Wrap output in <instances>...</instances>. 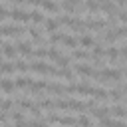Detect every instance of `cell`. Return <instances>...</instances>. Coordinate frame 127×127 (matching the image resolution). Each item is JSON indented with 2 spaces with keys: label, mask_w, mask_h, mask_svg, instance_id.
Wrapping results in <instances>:
<instances>
[{
  "label": "cell",
  "mask_w": 127,
  "mask_h": 127,
  "mask_svg": "<svg viewBox=\"0 0 127 127\" xmlns=\"http://www.w3.org/2000/svg\"><path fill=\"white\" fill-rule=\"evenodd\" d=\"M40 6H42L44 10H48V12H58V10H60V6H58L54 0H42Z\"/></svg>",
  "instance_id": "cell-18"
},
{
  "label": "cell",
  "mask_w": 127,
  "mask_h": 127,
  "mask_svg": "<svg viewBox=\"0 0 127 127\" xmlns=\"http://www.w3.org/2000/svg\"><path fill=\"white\" fill-rule=\"evenodd\" d=\"M83 8H87L89 12H99V4L95 0H85V6Z\"/></svg>",
  "instance_id": "cell-27"
},
{
  "label": "cell",
  "mask_w": 127,
  "mask_h": 127,
  "mask_svg": "<svg viewBox=\"0 0 127 127\" xmlns=\"http://www.w3.org/2000/svg\"><path fill=\"white\" fill-rule=\"evenodd\" d=\"M46 89H48L50 93H56V95H65V89H64V85H60V83H48Z\"/></svg>",
  "instance_id": "cell-16"
},
{
  "label": "cell",
  "mask_w": 127,
  "mask_h": 127,
  "mask_svg": "<svg viewBox=\"0 0 127 127\" xmlns=\"http://www.w3.org/2000/svg\"><path fill=\"white\" fill-rule=\"evenodd\" d=\"M28 34L32 36V40H34V44H44V38H42V34H40V30H38L36 26H30V28H28Z\"/></svg>",
  "instance_id": "cell-12"
},
{
  "label": "cell",
  "mask_w": 127,
  "mask_h": 127,
  "mask_svg": "<svg viewBox=\"0 0 127 127\" xmlns=\"http://www.w3.org/2000/svg\"><path fill=\"white\" fill-rule=\"evenodd\" d=\"M12 4H22V2H26V0H10Z\"/></svg>",
  "instance_id": "cell-37"
},
{
  "label": "cell",
  "mask_w": 127,
  "mask_h": 127,
  "mask_svg": "<svg viewBox=\"0 0 127 127\" xmlns=\"http://www.w3.org/2000/svg\"><path fill=\"white\" fill-rule=\"evenodd\" d=\"M26 2H28V4H32V6H40V2H42V0H26Z\"/></svg>",
  "instance_id": "cell-35"
},
{
  "label": "cell",
  "mask_w": 127,
  "mask_h": 127,
  "mask_svg": "<svg viewBox=\"0 0 127 127\" xmlns=\"http://www.w3.org/2000/svg\"><path fill=\"white\" fill-rule=\"evenodd\" d=\"M8 16H10L12 20H18V22H30V12H26V10H22V8L10 10Z\"/></svg>",
  "instance_id": "cell-5"
},
{
  "label": "cell",
  "mask_w": 127,
  "mask_h": 127,
  "mask_svg": "<svg viewBox=\"0 0 127 127\" xmlns=\"http://www.w3.org/2000/svg\"><path fill=\"white\" fill-rule=\"evenodd\" d=\"M18 105H20L22 109H28V111H30V107L34 105V101L28 99V97H20V99H18Z\"/></svg>",
  "instance_id": "cell-26"
},
{
  "label": "cell",
  "mask_w": 127,
  "mask_h": 127,
  "mask_svg": "<svg viewBox=\"0 0 127 127\" xmlns=\"http://www.w3.org/2000/svg\"><path fill=\"white\" fill-rule=\"evenodd\" d=\"M30 20H32L34 24H42V22H44V14H42L40 10H32V12H30Z\"/></svg>",
  "instance_id": "cell-23"
},
{
  "label": "cell",
  "mask_w": 127,
  "mask_h": 127,
  "mask_svg": "<svg viewBox=\"0 0 127 127\" xmlns=\"http://www.w3.org/2000/svg\"><path fill=\"white\" fill-rule=\"evenodd\" d=\"M77 44H81L83 48H91V46L95 44V38H93L91 34H83V36L77 40Z\"/></svg>",
  "instance_id": "cell-13"
},
{
  "label": "cell",
  "mask_w": 127,
  "mask_h": 127,
  "mask_svg": "<svg viewBox=\"0 0 127 127\" xmlns=\"http://www.w3.org/2000/svg\"><path fill=\"white\" fill-rule=\"evenodd\" d=\"M71 58H75V60H83V62H85V60H89V62H91V54H89V52H85V50H77V48L71 52Z\"/></svg>",
  "instance_id": "cell-14"
},
{
  "label": "cell",
  "mask_w": 127,
  "mask_h": 127,
  "mask_svg": "<svg viewBox=\"0 0 127 127\" xmlns=\"http://www.w3.org/2000/svg\"><path fill=\"white\" fill-rule=\"evenodd\" d=\"M109 115L113 117H119V119H123L125 117V105L123 103H117V105H111V111H109Z\"/></svg>",
  "instance_id": "cell-11"
},
{
  "label": "cell",
  "mask_w": 127,
  "mask_h": 127,
  "mask_svg": "<svg viewBox=\"0 0 127 127\" xmlns=\"http://www.w3.org/2000/svg\"><path fill=\"white\" fill-rule=\"evenodd\" d=\"M32 56H36V58H48V50L46 48H36Z\"/></svg>",
  "instance_id": "cell-31"
},
{
  "label": "cell",
  "mask_w": 127,
  "mask_h": 127,
  "mask_svg": "<svg viewBox=\"0 0 127 127\" xmlns=\"http://www.w3.org/2000/svg\"><path fill=\"white\" fill-rule=\"evenodd\" d=\"M16 52H20L22 56H32V54H34V48H32L30 42H26V40H18V44H16Z\"/></svg>",
  "instance_id": "cell-6"
},
{
  "label": "cell",
  "mask_w": 127,
  "mask_h": 127,
  "mask_svg": "<svg viewBox=\"0 0 127 127\" xmlns=\"http://www.w3.org/2000/svg\"><path fill=\"white\" fill-rule=\"evenodd\" d=\"M10 117H12L14 121H24V113H22V111H16V109L10 111Z\"/></svg>",
  "instance_id": "cell-32"
},
{
  "label": "cell",
  "mask_w": 127,
  "mask_h": 127,
  "mask_svg": "<svg viewBox=\"0 0 127 127\" xmlns=\"http://www.w3.org/2000/svg\"><path fill=\"white\" fill-rule=\"evenodd\" d=\"M60 56H62V52H60L58 48H50V50H48V58H50V60H54V62H56Z\"/></svg>",
  "instance_id": "cell-29"
},
{
  "label": "cell",
  "mask_w": 127,
  "mask_h": 127,
  "mask_svg": "<svg viewBox=\"0 0 127 127\" xmlns=\"http://www.w3.org/2000/svg\"><path fill=\"white\" fill-rule=\"evenodd\" d=\"M83 26H85V30H103V28H107V22L105 20H95V18H85Z\"/></svg>",
  "instance_id": "cell-4"
},
{
  "label": "cell",
  "mask_w": 127,
  "mask_h": 127,
  "mask_svg": "<svg viewBox=\"0 0 127 127\" xmlns=\"http://www.w3.org/2000/svg\"><path fill=\"white\" fill-rule=\"evenodd\" d=\"M109 111H111V107H107V105H93L91 107V115L97 117V119L109 117Z\"/></svg>",
  "instance_id": "cell-7"
},
{
  "label": "cell",
  "mask_w": 127,
  "mask_h": 127,
  "mask_svg": "<svg viewBox=\"0 0 127 127\" xmlns=\"http://www.w3.org/2000/svg\"><path fill=\"white\" fill-rule=\"evenodd\" d=\"M75 71L85 75V77H95L97 79V69L93 65H89V64H75Z\"/></svg>",
  "instance_id": "cell-3"
},
{
  "label": "cell",
  "mask_w": 127,
  "mask_h": 127,
  "mask_svg": "<svg viewBox=\"0 0 127 127\" xmlns=\"http://www.w3.org/2000/svg\"><path fill=\"white\" fill-rule=\"evenodd\" d=\"M60 8H62L64 12H67V14H75V12H77V6H75V4H71V2H67V0H64Z\"/></svg>",
  "instance_id": "cell-20"
},
{
  "label": "cell",
  "mask_w": 127,
  "mask_h": 127,
  "mask_svg": "<svg viewBox=\"0 0 127 127\" xmlns=\"http://www.w3.org/2000/svg\"><path fill=\"white\" fill-rule=\"evenodd\" d=\"M6 119H8V115H6L4 111H0V121H2V123H6Z\"/></svg>",
  "instance_id": "cell-36"
},
{
  "label": "cell",
  "mask_w": 127,
  "mask_h": 127,
  "mask_svg": "<svg viewBox=\"0 0 127 127\" xmlns=\"http://www.w3.org/2000/svg\"><path fill=\"white\" fill-rule=\"evenodd\" d=\"M8 12H10L8 8H4V6H0V22H4V20L8 18Z\"/></svg>",
  "instance_id": "cell-34"
},
{
  "label": "cell",
  "mask_w": 127,
  "mask_h": 127,
  "mask_svg": "<svg viewBox=\"0 0 127 127\" xmlns=\"http://www.w3.org/2000/svg\"><path fill=\"white\" fill-rule=\"evenodd\" d=\"M14 69H18V71H22V73H26L28 69H30V65L24 62V60H18L16 64H14Z\"/></svg>",
  "instance_id": "cell-25"
},
{
  "label": "cell",
  "mask_w": 127,
  "mask_h": 127,
  "mask_svg": "<svg viewBox=\"0 0 127 127\" xmlns=\"http://www.w3.org/2000/svg\"><path fill=\"white\" fill-rule=\"evenodd\" d=\"M69 60H71V58H67V56H60V58L56 60V64H58L60 67H67V64H69Z\"/></svg>",
  "instance_id": "cell-30"
},
{
  "label": "cell",
  "mask_w": 127,
  "mask_h": 127,
  "mask_svg": "<svg viewBox=\"0 0 127 127\" xmlns=\"http://www.w3.org/2000/svg\"><path fill=\"white\" fill-rule=\"evenodd\" d=\"M62 44L67 46V48H71V50H75V48H77V38H73V36H64Z\"/></svg>",
  "instance_id": "cell-21"
},
{
  "label": "cell",
  "mask_w": 127,
  "mask_h": 127,
  "mask_svg": "<svg viewBox=\"0 0 127 127\" xmlns=\"http://www.w3.org/2000/svg\"><path fill=\"white\" fill-rule=\"evenodd\" d=\"M58 26H60V24H58L56 18H48V20H44V28H46L50 34H52V32H58Z\"/></svg>",
  "instance_id": "cell-17"
},
{
  "label": "cell",
  "mask_w": 127,
  "mask_h": 127,
  "mask_svg": "<svg viewBox=\"0 0 127 127\" xmlns=\"http://www.w3.org/2000/svg\"><path fill=\"white\" fill-rule=\"evenodd\" d=\"M75 127H91V119L85 115H79L75 117Z\"/></svg>",
  "instance_id": "cell-22"
},
{
  "label": "cell",
  "mask_w": 127,
  "mask_h": 127,
  "mask_svg": "<svg viewBox=\"0 0 127 127\" xmlns=\"http://www.w3.org/2000/svg\"><path fill=\"white\" fill-rule=\"evenodd\" d=\"M2 54L6 58H14L16 56V46L10 44V42H2Z\"/></svg>",
  "instance_id": "cell-10"
},
{
  "label": "cell",
  "mask_w": 127,
  "mask_h": 127,
  "mask_svg": "<svg viewBox=\"0 0 127 127\" xmlns=\"http://www.w3.org/2000/svg\"><path fill=\"white\" fill-rule=\"evenodd\" d=\"M16 69H14V64H10V62H0V73H4V75H10V73H14Z\"/></svg>",
  "instance_id": "cell-19"
},
{
  "label": "cell",
  "mask_w": 127,
  "mask_h": 127,
  "mask_svg": "<svg viewBox=\"0 0 127 127\" xmlns=\"http://www.w3.org/2000/svg\"><path fill=\"white\" fill-rule=\"evenodd\" d=\"M24 32L22 26L18 24H0V36H12V38H20Z\"/></svg>",
  "instance_id": "cell-2"
},
{
  "label": "cell",
  "mask_w": 127,
  "mask_h": 127,
  "mask_svg": "<svg viewBox=\"0 0 127 127\" xmlns=\"http://www.w3.org/2000/svg\"><path fill=\"white\" fill-rule=\"evenodd\" d=\"M50 67H52L50 64L40 62V60H38V62H34V64L30 65V69H34V71H38V73H48V71H50Z\"/></svg>",
  "instance_id": "cell-9"
},
{
  "label": "cell",
  "mask_w": 127,
  "mask_h": 127,
  "mask_svg": "<svg viewBox=\"0 0 127 127\" xmlns=\"http://www.w3.org/2000/svg\"><path fill=\"white\" fill-rule=\"evenodd\" d=\"M60 71H62V77H65V79H73V71H71V69H67V67H62Z\"/></svg>",
  "instance_id": "cell-33"
},
{
  "label": "cell",
  "mask_w": 127,
  "mask_h": 127,
  "mask_svg": "<svg viewBox=\"0 0 127 127\" xmlns=\"http://www.w3.org/2000/svg\"><path fill=\"white\" fill-rule=\"evenodd\" d=\"M32 83H34V79H32V77H26V75L14 79V85H16V87H30Z\"/></svg>",
  "instance_id": "cell-15"
},
{
  "label": "cell",
  "mask_w": 127,
  "mask_h": 127,
  "mask_svg": "<svg viewBox=\"0 0 127 127\" xmlns=\"http://www.w3.org/2000/svg\"><path fill=\"white\" fill-rule=\"evenodd\" d=\"M0 62H2V54H0Z\"/></svg>",
  "instance_id": "cell-38"
},
{
  "label": "cell",
  "mask_w": 127,
  "mask_h": 127,
  "mask_svg": "<svg viewBox=\"0 0 127 127\" xmlns=\"http://www.w3.org/2000/svg\"><path fill=\"white\" fill-rule=\"evenodd\" d=\"M12 105H14L12 99H0V111H10Z\"/></svg>",
  "instance_id": "cell-28"
},
{
  "label": "cell",
  "mask_w": 127,
  "mask_h": 127,
  "mask_svg": "<svg viewBox=\"0 0 127 127\" xmlns=\"http://www.w3.org/2000/svg\"><path fill=\"white\" fill-rule=\"evenodd\" d=\"M48 123H58V125H65V127H75V117L50 113V115H48Z\"/></svg>",
  "instance_id": "cell-1"
},
{
  "label": "cell",
  "mask_w": 127,
  "mask_h": 127,
  "mask_svg": "<svg viewBox=\"0 0 127 127\" xmlns=\"http://www.w3.org/2000/svg\"><path fill=\"white\" fill-rule=\"evenodd\" d=\"M0 89L6 91V93H12V91L16 89L14 79H10V77H0Z\"/></svg>",
  "instance_id": "cell-8"
},
{
  "label": "cell",
  "mask_w": 127,
  "mask_h": 127,
  "mask_svg": "<svg viewBox=\"0 0 127 127\" xmlns=\"http://www.w3.org/2000/svg\"><path fill=\"white\" fill-rule=\"evenodd\" d=\"M64 36H65L64 32H52V34H50V44H58V42H62Z\"/></svg>",
  "instance_id": "cell-24"
}]
</instances>
